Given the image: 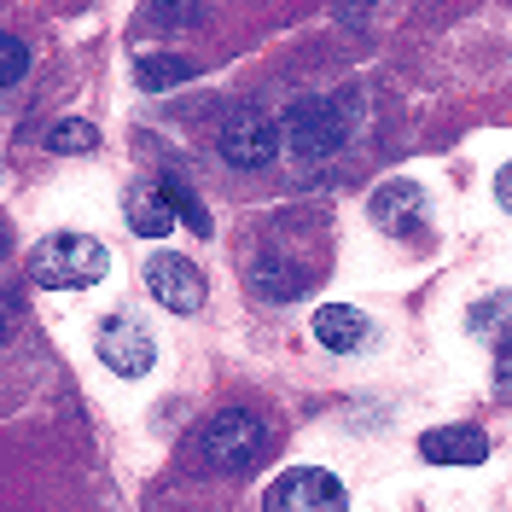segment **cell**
I'll list each match as a JSON object with an SVG mask.
<instances>
[{
  "mask_svg": "<svg viewBox=\"0 0 512 512\" xmlns=\"http://www.w3.org/2000/svg\"><path fill=\"white\" fill-rule=\"evenodd\" d=\"M152 355H158V344H152L146 326H134L128 315L105 320V332H99V361H105L117 379H140V373H152Z\"/></svg>",
  "mask_w": 512,
  "mask_h": 512,
  "instance_id": "obj_6",
  "label": "cell"
},
{
  "mask_svg": "<svg viewBox=\"0 0 512 512\" xmlns=\"http://www.w3.org/2000/svg\"><path fill=\"white\" fill-rule=\"evenodd\" d=\"M0 59H6L0 82H6V88H18V82H24V70H30V47H24L18 35H6V41H0Z\"/></svg>",
  "mask_w": 512,
  "mask_h": 512,
  "instance_id": "obj_15",
  "label": "cell"
},
{
  "mask_svg": "<svg viewBox=\"0 0 512 512\" xmlns=\"http://www.w3.org/2000/svg\"><path fill=\"white\" fill-rule=\"evenodd\" d=\"M251 286L262 291V297H297V291H303V274L286 268V256H256L251 262Z\"/></svg>",
  "mask_w": 512,
  "mask_h": 512,
  "instance_id": "obj_11",
  "label": "cell"
},
{
  "mask_svg": "<svg viewBox=\"0 0 512 512\" xmlns=\"http://www.w3.org/2000/svg\"><path fill=\"white\" fill-rule=\"evenodd\" d=\"M309 326H315V338L332 355H350V350H361V344H367V315H361V309H350V303H320Z\"/></svg>",
  "mask_w": 512,
  "mask_h": 512,
  "instance_id": "obj_9",
  "label": "cell"
},
{
  "mask_svg": "<svg viewBox=\"0 0 512 512\" xmlns=\"http://www.w3.org/2000/svg\"><path fill=\"white\" fill-rule=\"evenodd\" d=\"M146 286H152V297L169 315H198L204 309V274H198V262H187L175 251H158L146 262Z\"/></svg>",
  "mask_w": 512,
  "mask_h": 512,
  "instance_id": "obj_5",
  "label": "cell"
},
{
  "mask_svg": "<svg viewBox=\"0 0 512 512\" xmlns=\"http://www.w3.org/2000/svg\"><path fill=\"white\" fill-rule=\"evenodd\" d=\"M280 134H286V123H274V117H239L222 128V158L233 169H262L280 152Z\"/></svg>",
  "mask_w": 512,
  "mask_h": 512,
  "instance_id": "obj_7",
  "label": "cell"
},
{
  "mask_svg": "<svg viewBox=\"0 0 512 512\" xmlns=\"http://www.w3.org/2000/svg\"><path fill=\"white\" fill-rule=\"evenodd\" d=\"M419 454L431 466H483L489 460V437L478 425H437V431L419 437Z\"/></svg>",
  "mask_w": 512,
  "mask_h": 512,
  "instance_id": "obj_8",
  "label": "cell"
},
{
  "mask_svg": "<svg viewBox=\"0 0 512 512\" xmlns=\"http://www.w3.org/2000/svg\"><path fill=\"white\" fill-rule=\"evenodd\" d=\"M163 192H169V204H175V216H181V222H187L192 233H198V239H210V233H216V222H210V210H204V204H198V198H192V192L181 187V181H175V175L163 181Z\"/></svg>",
  "mask_w": 512,
  "mask_h": 512,
  "instance_id": "obj_14",
  "label": "cell"
},
{
  "mask_svg": "<svg viewBox=\"0 0 512 512\" xmlns=\"http://www.w3.org/2000/svg\"><path fill=\"white\" fill-rule=\"evenodd\" d=\"M495 198L507 204V216H512V163H507V169H501V175H495Z\"/></svg>",
  "mask_w": 512,
  "mask_h": 512,
  "instance_id": "obj_16",
  "label": "cell"
},
{
  "mask_svg": "<svg viewBox=\"0 0 512 512\" xmlns=\"http://www.w3.org/2000/svg\"><path fill=\"white\" fill-rule=\"evenodd\" d=\"M262 507L268 512H344L350 495H344V483L332 478V472L297 466V472H280L274 478V489L262 495Z\"/></svg>",
  "mask_w": 512,
  "mask_h": 512,
  "instance_id": "obj_3",
  "label": "cell"
},
{
  "mask_svg": "<svg viewBox=\"0 0 512 512\" xmlns=\"http://www.w3.org/2000/svg\"><path fill=\"white\" fill-rule=\"evenodd\" d=\"M111 268V251L88 239V233H53L41 239L30 256V280L41 291H82V286H99Z\"/></svg>",
  "mask_w": 512,
  "mask_h": 512,
  "instance_id": "obj_1",
  "label": "cell"
},
{
  "mask_svg": "<svg viewBox=\"0 0 512 512\" xmlns=\"http://www.w3.org/2000/svg\"><path fill=\"white\" fill-rule=\"evenodd\" d=\"M280 123H286V140L297 158H332L344 146V111L332 99H315V94L297 99Z\"/></svg>",
  "mask_w": 512,
  "mask_h": 512,
  "instance_id": "obj_4",
  "label": "cell"
},
{
  "mask_svg": "<svg viewBox=\"0 0 512 512\" xmlns=\"http://www.w3.org/2000/svg\"><path fill=\"white\" fill-rule=\"evenodd\" d=\"M134 82H140L146 94H163V88L192 82V64L187 59H140V64H134Z\"/></svg>",
  "mask_w": 512,
  "mask_h": 512,
  "instance_id": "obj_12",
  "label": "cell"
},
{
  "mask_svg": "<svg viewBox=\"0 0 512 512\" xmlns=\"http://www.w3.org/2000/svg\"><path fill=\"white\" fill-rule=\"evenodd\" d=\"M175 204H169V192L163 187H134L128 192V227L134 233H146V239H163V233H175Z\"/></svg>",
  "mask_w": 512,
  "mask_h": 512,
  "instance_id": "obj_10",
  "label": "cell"
},
{
  "mask_svg": "<svg viewBox=\"0 0 512 512\" xmlns=\"http://www.w3.org/2000/svg\"><path fill=\"white\" fill-rule=\"evenodd\" d=\"M262 448H268V431L245 408H222V414H210V425L198 431V460L210 472H227V478L251 472L256 460H262Z\"/></svg>",
  "mask_w": 512,
  "mask_h": 512,
  "instance_id": "obj_2",
  "label": "cell"
},
{
  "mask_svg": "<svg viewBox=\"0 0 512 512\" xmlns=\"http://www.w3.org/2000/svg\"><path fill=\"white\" fill-rule=\"evenodd\" d=\"M99 146V128L82 123V117H64V123L47 128V152H94Z\"/></svg>",
  "mask_w": 512,
  "mask_h": 512,
  "instance_id": "obj_13",
  "label": "cell"
}]
</instances>
